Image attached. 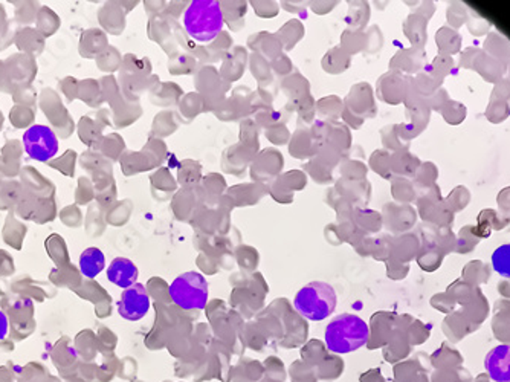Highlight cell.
Instances as JSON below:
<instances>
[{
    "label": "cell",
    "instance_id": "obj_1",
    "mask_svg": "<svg viewBox=\"0 0 510 382\" xmlns=\"http://www.w3.org/2000/svg\"><path fill=\"white\" fill-rule=\"evenodd\" d=\"M223 10L217 0H194L183 14V28L187 34L202 43H209L222 34Z\"/></svg>",
    "mask_w": 510,
    "mask_h": 382
},
{
    "label": "cell",
    "instance_id": "obj_2",
    "mask_svg": "<svg viewBox=\"0 0 510 382\" xmlns=\"http://www.w3.org/2000/svg\"><path fill=\"white\" fill-rule=\"evenodd\" d=\"M324 339L330 352L352 353L368 343L370 329L361 316L343 314L327 324Z\"/></svg>",
    "mask_w": 510,
    "mask_h": 382
},
{
    "label": "cell",
    "instance_id": "obj_3",
    "mask_svg": "<svg viewBox=\"0 0 510 382\" xmlns=\"http://www.w3.org/2000/svg\"><path fill=\"white\" fill-rule=\"evenodd\" d=\"M294 306L306 320L322 321L335 312L336 292L329 283L312 282L298 291Z\"/></svg>",
    "mask_w": 510,
    "mask_h": 382
},
{
    "label": "cell",
    "instance_id": "obj_4",
    "mask_svg": "<svg viewBox=\"0 0 510 382\" xmlns=\"http://www.w3.org/2000/svg\"><path fill=\"white\" fill-rule=\"evenodd\" d=\"M170 298L176 306L185 310L205 309L208 303V282L199 273H183L176 277L168 288Z\"/></svg>",
    "mask_w": 510,
    "mask_h": 382
},
{
    "label": "cell",
    "instance_id": "obj_5",
    "mask_svg": "<svg viewBox=\"0 0 510 382\" xmlns=\"http://www.w3.org/2000/svg\"><path fill=\"white\" fill-rule=\"evenodd\" d=\"M27 155L38 162H47L59 153V138L51 127L36 124L23 133Z\"/></svg>",
    "mask_w": 510,
    "mask_h": 382
},
{
    "label": "cell",
    "instance_id": "obj_6",
    "mask_svg": "<svg viewBox=\"0 0 510 382\" xmlns=\"http://www.w3.org/2000/svg\"><path fill=\"white\" fill-rule=\"evenodd\" d=\"M151 300L149 291L144 284L136 283L128 289H124L118 301V314L127 321H140L149 314Z\"/></svg>",
    "mask_w": 510,
    "mask_h": 382
},
{
    "label": "cell",
    "instance_id": "obj_7",
    "mask_svg": "<svg viewBox=\"0 0 510 382\" xmlns=\"http://www.w3.org/2000/svg\"><path fill=\"white\" fill-rule=\"evenodd\" d=\"M484 367L495 382H510V346H497L484 360Z\"/></svg>",
    "mask_w": 510,
    "mask_h": 382
},
{
    "label": "cell",
    "instance_id": "obj_8",
    "mask_svg": "<svg viewBox=\"0 0 510 382\" xmlns=\"http://www.w3.org/2000/svg\"><path fill=\"white\" fill-rule=\"evenodd\" d=\"M137 277H140V270L132 260L126 257H117L112 260V263L107 268V278L118 288L128 289L130 286L136 284Z\"/></svg>",
    "mask_w": 510,
    "mask_h": 382
},
{
    "label": "cell",
    "instance_id": "obj_9",
    "mask_svg": "<svg viewBox=\"0 0 510 382\" xmlns=\"http://www.w3.org/2000/svg\"><path fill=\"white\" fill-rule=\"evenodd\" d=\"M106 268V257L100 248H87L80 256V270L87 278H95Z\"/></svg>",
    "mask_w": 510,
    "mask_h": 382
},
{
    "label": "cell",
    "instance_id": "obj_10",
    "mask_svg": "<svg viewBox=\"0 0 510 382\" xmlns=\"http://www.w3.org/2000/svg\"><path fill=\"white\" fill-rule=\"evenodd\" d=\"M345 55H350L345 52L343 47H336V49L326 54L322 60V68L327 70L329 74H343L344 70L350 66V61H338L339 59H344Z\"/></svg>",
    "mask_w": 510,
    "mask_h": 382
},
{
    "label": "cell",
    "instance_id": "obj_11",
    "mask_svg": "<svg viewBox=\"0 0 510 382\" xmlns=\"http://www.w3.org/2000/svg\"><path fill=\"white\" fill-rule=\"evenodd\" d=\"M492 266L501 277L510 278V243L501 245L492 254Z\"/></svg>",
    "mask_w": 510,
    "mask_h": 382
},
{
    "label": "cell",
    "instance_id": "obj_12",
    "mask_svg": "<svg viewBox=\"0 0 510 382\" xmlns=\"http://www.w3.org/2000/svg\"><path fill=\"white\" fill-rule=\"evenodd\" d=\"M8 335V316L0 309V339H5Z\"/></svg>",
    "mask_w": 510,
    "mask_h": 382
}]
</instances>
